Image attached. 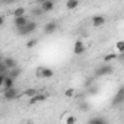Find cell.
I'll use <instances>...</instances> for the list:
<instances>
[{
    "mask_svg": "<svg viewBox=\"0 0 124 124\" xmlns=\"http://www.w3.org/2000/svg\"><path fill=\"white\" fill-rule=\"evenodd\" d=\"M13 85H15V79H12L10 76H8L6 75V78H5V80H3V88L5 89H9V88H13Z\"/></svg>",
    "mask_w": 124,
    "mask_h": 124,
    "instance_id": "12",
    "label": "cell"
},
{
    "mask_svg": "<svg viewBox=\"0 0 124 124\" xmlns=\"http://www.w3.org/2000/svg\"><path fill=\"white\" fill-rule=\"evenodd\" d=\"M0 88H2V86H0Z\"/></svg>",
    "mask_w": 124,
    "mask_h": 124,
    "instance_id": "32",
    "label": "cell"
},
{
    "mask_svg": "<svg viewBox=\"0 0 124 124\" xmlns=\"http://www.w3.org/2000/svg\"><path fill=\"white\" fill-rule=\"evenodd\" d=\"M57 28H58L57 22H54V21H50V22H47V23L44 25V29H42V32H44L45 35H51V34H54V32L57 31Z\"/></svg>",
    "mask_w": 124,
    "mask_h": 124,
    "instance_id": "3",
    "label": "cell"
},
{
    "mask_svg": "<svg viewBox=\"0 0 124 124\" xmlns=\"http://www.w3.org/2000/svg\"><path fill=\"white\" fill-rule=\"evenodd\" d=\"M8 70H9V69L6 67V64L3 63V61H0V73H5V75H6Z\"/></svg>",
    "mask_w": 124,
    "mask_h": 124,
    "instance_id": "25",
    "label": "cell"
},
{
    "mask_svg": "<svg viewBox=\"0 0 124 124\" xmlns=\"http://www.w3.org/2000/svg\"><path fill=\"white\" fill-rule=\"evenodd\" d=\"M18 0H0L2 5H12V3H16Z\"/></svg>",
    "mask_w": 124,
    "mask_h": 124,
    "instance_id": "28",
    "label": "cell"
},
{
    "mask_svg": "<svg viewBox=\"0 0 124 124\" xmlns=\"http://www.w3.org/2000/svg\"><path fill=\"white\" fill-rule=\"evenodd\" d=\"M39 8L42 9L44 13H48V12H51L54 9V2H53V0H45V2L39 3Z\"/></svg>",
    "mask_w": 124,
    "mask_h": 124,
    "instance_id": "6",
    "label": "cell"
},
{
    "mask_svg": "<svg viewBox=\"0 0 124 124\" xmlns=\"http://www.w3.org/2000/svg\"><path fill=\"white\" fill-rule=\"evenodd\" d=\"M54 76V72L51 69H47V67H42V79H50Z\"/></svg>",
    "mask_w": 124,
    "mask_h": 124,
    "instance_id": "15",
    "label": "cell"
},
{
    "mask_svg": "<svg viewBox=\"0 0 124 124\" xmlns=\"http://www.w3.org/2000/svg\"><path fill=\"white\" fill-rule=\"evenodd\" d=\"M78 108H79L82 112H88V111L91 109V105H89V102H86V101H80L79 105H78Z\"/></svg>",
    "mask_w": 124,
    "mask_h": 124,
    "instance_id": "14",
    "label": "cell"
},
{
    "mask_svg": "<svg viewBox=\"0 0 124 124\" xmlns=\"http://www.w3.org/2000/svg\"><path fill=\"white\" fill-rule=\"evenodd\" d=\"M28 21H29V19H28L25 15H23V16H16V18L13 19V25H15L16 28H21V26H23Z\"/></svg>",
    "mask_w": 124,
    "mask_h": 124,
    "instance_id": "9",
    "label": "cell"
},
{
    "mask_svg": "<svg viewBox=\"0 0 124 124\" xmlns=\"http://www.w3.org/2000/svg\"><path fill=\"white\" fill-rule=\"evenodd\" d=\"M45 99H47V95H44V93H35L34 96H31V98H29V104H31V105H34V104L42 102V101H45Z\"/></svg>",
    "mask_w": 124,
    "mask_h": 124,
    "instance_id": "7",
    "label": "cell"
},
{
    "mask_svg": "<svg viewBox=\"0 0 124 124\" xmlns=\"http://www.w3.org/2000/svg\"><path fill=\"white\" fill-rule=\"evenodd\" d=\"M91 23H92V26H93V28H99V26H102V25L105 23V18H104V16H101V15L93 16Z\"/></svg>",
    "mask_w": 124,
    "mask_h": 124,
    "instance_id": "8",
    "label": "cell"
},
{
    "mask_svg": "<svg viewBox=\"0 0 124 124\" xmlns=\"http://www.w3.org/2000/svg\"><path fill=\"white\" fill-rule=\"evenodd\" d=\"M42 13H44V12H42V9H41V8H35V9H32V10H31V15H32L34 18L41 16Z\"/></svg>",
    "mask_w": 124,
    "mask_h": 124,
    "instance_id": "20",
    "label": "cell"
},
{
    "mask_svg": "<svg viewBox=\"0 0 124 124\" xmlns=\"http://www.w3.org/2000/svg\"><path fill=\"white\" fill-rule=\"evenodd\" d=\"M3 63L6 64L8 69H13V67L18 66V61H16L15 58H12V57H6V58H3Z\"/></svg>",
    "mask_w": 124,
    "mask_h": 124,
    "instance_id": "11",
    "label": "cell"
},
{
    "mask_svg": "<svg viewBox=\"0 0 124 124\" xmlns=\"http://www.w3.org/2000/svg\"><path fill=\"white\" fill-rule=\"evenodd\" d=\"M112 72H114V67H112V66H109V64H104V66H101V67L96 69L95 76H96V78H104V76L111 75Z\"/></svg>",
    "mask_w": 124,
    "mask_h": 124,
    "instance_id": "2",
    "label": "cell"
},
{
    "mask_svg": "<svg viewBox=\"0 0 124 124\" xmlns=\"http://www.w3.org/2000/svg\"><path fill=\"white\" fill-rule=\"evenodd\" d=\"M89 124H107V120L102 117H96V118H91Z\"/></svg>",
    "mask_w": 124,
    "mask_h": 124,
    "instance_id": "16",
    "label": "cell"
},
{
    "mask_svg": "<svg viewBox=\"0 0 124 124\" xmlns=\"http://www.w3.org/2000/svg\"><path fill=\"white\" fill-rule=\"evenodd\" d=\"M0 61H3V57H2V54H0Z\"/></svg>",
    "mask_w": 124,
    "mask_h": 124,
    "instance_id": "31",
    "label": "cell"
},
{
    "mask_svg": "<svg viewBox=\"0 0 124 124\" xmlns=\"http://www.w3.org/2000/svg\"><path fill=\"white\" fill-rule=\"evenodd\" d=\"M121 101H123V89L118 91V93H117V96H115V99H114V104H120Z\"/></svg>",
    "mask_w": 124,
    "mask_h": 124,
    "instance_id": "22",
    "label": "cell"
},
{
    "mask_svg": "<svg viewBox=\"0 0 124 124\" xmlns=\"http://www.w3.org/2000/svg\"><path fill=\"white\" fill-rule=\"evenodd\" d=\"M35 93H38V91H37V89H34V88H29V89H26V91L23 92V95H25V96H28V98L34 96Z\"/></svg>",
    "mask_w": 124,
    "mask_h": 124,
    "instance_id": "18",
    "label": "cell"
},
{
    "mask_svg": "<svg viewBox=\"0 0 124 124\" xmlns=\"http://www.w3.org/2000/svg\"><path fill=\"white\" fill-rule=\"evenodd\" d=\"M86 51V47H85V44H83V41H76L75 42V45H73V54H76V55H80V54H83Z\"/></svg>",
    "mask_w": 124,
    "mask_h": 124,
    "instance_id": "4",
    "label": "cell"
},
{
    "mask_svg": "<svg viewBox=\"0 0 124 124\" xmlns=\"http://www.w3.org/2000/svg\"><path fill=\"white\" fill-rule=\"evenodd\" d=\"M18 91L15 89V88H9V89H5V99H8V101H12V99H15V98H18Z\"/></svg>",
    "mask_w": 124,
    "mask_h": 124,
    "instance_id": "5",
    "label": "cell"
},
{
    "mask_svg": "<svg viewBox=\"0 0 124 124\" xmlns=\"http://www.w3.org/2000/svg\"><path fill=\"white\" fill-rule=\"evenodd\" d=\"M115 48H117V53H124V41H117Z\"/></svg>",
    "mask_w": 124,
    "mask_h": 124,
    "instance_id": "21",
    "label": "cell"
},
{
    "mask_svg": "<svg viewBox=\"0 0 124 124\" xmlns=\"http://www.w3.org/2000/svg\"><path fill=\"white\" fill-rule=\"evenodd\" d=\"M35 76L37 78H42V66H39V67H37V70H35Z\"/></svg>",
    "mask_w": 124,
    "mask_h": 124,
    "instance_id": "26",
    "label": "cell"
},
{
    "mask_svg": "<svg viewBox=\"0 0 124 124\" xmlns=\"http://www.w3.org/2000/svg\"><path fill=\"white\" fill-rule=\"evenodd\" d=\"M37 2H38V3H42V2H45V0H37Z\"/></svg>",
    "mask_w": 124,
    "mask_h": 124,
    "instance_id": "30",
    "label": "cell"
},
{
    "mask_svg": "<svg viewBox=\"0 0 124 124\" xmlns=\"http://www.w3.org/2000/svg\"><path fill=\"white\" fill-rule=\"evenodd\" d=\"M76 121H78V120H76V117H72V115L66 118V124H75Z\"/></svg>",
    "mask_w": 124,
    "mask_h": 124,
    "instance_id": "27",
    "label": "cell"
},
{
    "mask_svg": "<svg viewBox=\"0 0 124 124\" xmlns=\"http://www.w3.org/2000/svg\"><path fill=\"white\" fill-rule=\"evenodd\" d=\"M25 12H26L25 8H16V9L13 10V16H15V18H16V16H23Z\"/></svg>",
    "mask_w": 124,
    "mask_h": 124,
    "instance_id": "17",
    "label": "cell"
},
{
    "mask_svg": "<svg viewBox=\"0 0 124 124\" xmlns=\"http://www.w3.org/2000/svg\"><path fill=\"white\" fill-rule=\"evenodd\" d=\"M117 54H118V53H117ZM117 54H115V53L107 54V55L104 57V61H105V63H108V61H112V60H115V58H117Z\"/></svg>",
    "mask_w": 124,
    "mask_h": 124,
    "instance_id": "19",
    "label": "cell"
},
{
    "mask_svg": "<svg viewBox=\"0 0 124 124\" xmlns=\"http://www.w3.org/2000/svg\"><path fill=\"white\" fill-rule=\"evenodd\" d=\"M6 75H8V76H10L12 79H16L18 76H21V75H22V69H21L19 66H16V67H13V69H9Z\"/></svg>",
    "mask_w": 124,
    "mask_h": 124,
    "instance_id": "10",
    "label": "cell"
},
{
    "mask_svg": "<svg viewBox=\"0 0 124 124\" xmlns=\"http://www.w3.org/2000/svg\"><path fill=\"white\" fill-rule=\"evenodd\" d=\"M37 22L35 21H28L23 26H21V28H16L18 29V35H21V37H25V35H29V34H32V32H35L37 31Z\"/></svg>",
    "mask_w": 124,
    "mask_h": 124,
    "instance_id": "1",
    "label": "cell"
},
{
    "mask_svg": "<svg viewBox=\"0 0 124 124\" xmlns=\"http://www.w3.org/2000/svg\"><path fill=\"white\" fill-rule=\"evenodd\" d=\"M3 23H5V18H3V16H2V15H0V26H2V25H3Z\"/></svg>",
    "mask_w": 124,
    "mask_h": 124,
    "instance_id": "29",
    "label": "cell"
},
{
    "mask_svg": "<svg viewBox=\"0 0 124 124\" xmlns=\"http://www.w3.org/2000/svg\"><path fill=\"white\" fill-rule=\"evenodd\" d=\"M79 6V0H67L66 2V9L67 10H75Z\"/></svg>",
    "mask_w": 124,
    "mask_h": 124,
    "instance_id": "13",
    "label": "cell"
},
{
    "mask_svg": "<svg viewBox=\"0 0 124 124\" xmlns=\"http://www.w3.org/2000/svg\"><path fill=\"white\" fill-rule=\"evenodd\" d=\"M38 44V39H29L28 42H26V48H32V47H35Z\"/></svg>",
    "mask_w": 124,
    "mask_h": 124,
    "instance_id": "24",
    "label": "cell"
},
{
    "mask_svg": "<svg viewBox=\"0 0 124 124\" xmlns=\"http://www.w3.org/2000/svg\"><path fill=\"white\" fill-rule=\"evenodd\" d=\"M64 95H66L67 98H73V96H75V89H73V88H69V89H66Z\"/></svg>",
    "mask_w": 124,
    "mask_h": 124,
    "instance_id": "23",
    "label": "cell"
}]
</instances>
